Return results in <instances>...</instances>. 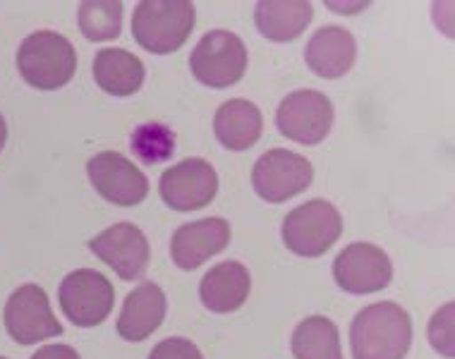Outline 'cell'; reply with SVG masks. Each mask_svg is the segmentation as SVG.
I'll list each match as a JSON object with an SVG mask.
<instances>
[{
	"mask_svg": "<svg viewBox=\"0 0 455 359\" xmlns=\"http://www.w3.org/2000/svg\"><path fill=\"white\" fill-rule=\"evenodd\" d=\"M412 345L410 314L395 302L364 307L350 326L353 359H403Z\"/></svg>",
	"mask_w": 455,
	"mask_h": 359,
	"instance_id": "cell-1",
	"label": "cell"
},
{
	"mask_svg": "<svg viewBox=\"0 0 455 359\" xmlns=\"http://www.w3.org/2000/svg\"><path fill=\"white\" fill-rule=\"evenodd\" d=\"M17 70L22 79L39 92H55L75 77L77 51L63 34L34 32L20 44Z\"/></svg>",
	"mask_w": 455,
	"mask_h": 359,
	"instance_id": "cell-2",
	"label": "cell"
},
{
	"mask_svg": "<svg viewBox=\"0 0 455 359\" xmlns=\"http://www.w3.org/2000/svg\"><path fill=\"white\" fill-rule=\"evenodd\" d=\"M196 12L188 0H141L134 8L132 34L144 51L173 53L189 39Z\"/></svg>",
	"mask_w": 455,
	"mask_h": 359,
	"instance_id": "cell-3",
	"label": "cell"
},
{
	"mask_svg": "<svg viewBox=\"0 0 455 359\" xmlns=\"http://www.w3.org/2000/svg\"><path fill=\"white\" fill-rule=\"evenodd\" d=\"M343 233V219L331 202L312 199L292 209L283 220L281 237L285 247L298 257H322L338 243Z\"/></svg>",
	"mask_w": 455,
	"mask_h": 359,
	"instance_id": "cell-4",
	"label": "cell"
},
{
	"mask_svg": "<svg viewBox=\"0 0 455 359\" xmlns=\"http://www.w3.org/2000/svg\"><path fill=\"white\" fill-rule=\"evenodd\" d=\"M189 70L202 84L212 89L233 86L247 70V48L237 34L213 29L204 34L192 51Z\"/></svg>",
	"mask_w": 455,
	"mask_h": 359,
	"instance_id": "cell-5",
	"label": "cell"
},
{
	"mask_svg": "<svg viewBox=\"0 0 455 359\" xmlns=\"http://www.w3.org/2000/svg\"><path fill=\"white\" fill-rule=\"evenodd\" d=\"M58 302L65 319L79 328H94L108 319L116 302L113 283L94 268H77L63 278Z\"/></svg>",
	"mask_w": 455,
	"mask_h": 359,
	"instance_id": "cell-6",
	"label": "cell"
},
{
	"mask_svg": "<svg viewBox=\"0 0 455 359\" xmlns=\"http://www.w3.org/2000/svg\"><path fill=\"white\" fill-rule=\"evenodd\" d=\"M275 127L283 137L305 147H315L329 137L333 127V103L329 96L315 89L292 92L275 110Z\"/></svg>",
	"mask_w": 455,
	"mask_h": 359,
	"instance_id": "cell-7",
	"label": "cell"
},
{
	"mask_svg": "<svg viewBox=\"0 0 455 359\" xmlns=\"http://www.w3.org/2000/svg\"><path fill=\"white\" fill-rule=\"evenodd\" d=\"M315 178V168L305 156L288 148H271L254 164L251 185L268 203H283L302 195Z\"/></svg>",
	"mask_w": 455,
	"mask_h": 359,
	"instance_id": "cell-8",
	"label": "cell"
},
{
	"mask_svg": "<svg viewBox=\"0 0 455 359\" xmlns=\"http://www.w3.org/2000/svg\"><path fill=\"white\" fill-rule=\"evenodd\" d=\"M3 319L10 338L20 345H34L63 333V326L51 309L46 290L34 283H27L10 295Z\"/></svg>",
	"mask_w": 455,
	"mask_h": 359,
	"instance_id": "cell-9",
	"label": "cell"
},
{
	"mask_svg": "<svg viewBox=\"0 0 455 359\" xmlns=\"http://www.w3.org/2000/svg\"><path fill=\"white\" fill-rule=\"evenodd\" d=\"M333 278L350 295H371L391 285L393 264L377 244L353 243L333 261Z\"/></svg>",
	"mask_w": 455,
	"mask_h": 359,
	"instance_id": "cell-10",
	"label": "cell"
},
{
	"mask_svg": "<svg viewBox=\"0 0 455 359\" xmlns=\"http://www.w3.org/2000/svg\"><path fill=\"white\" fill-rule=\"evenodd\" d=\"M161 199L175 211H196L213 202L219 192V175L204 158H185L161 175Z\"/></svg>",
	"mask_w": 455,
	"mask_h": 359,
	"instance_id": "cell-11",
	"label": "cell"
},
{
	"mask_svg": "<svg viewBox=\"0 0 455 359\" xmlns=\"http://www.w3.org/2000/svg\"><path fill=\"white\" fill-rule=\"evenodd\" d=\"M87 172L96 192L116 206H137L149 195V180L118 151H101L89 158Z\"/></svg>",
	"mask_w": 455,
	"mask_h": 359,
	"instance_id": "cell-12",
	"label": "cell"
},
{
	"mask_svg": "<svg viewBox=\"0 0 455 359\" xmlns=\"http://www.w3.org/2000/svg\"><path fill=\"white\" fill-rule=\"evenodd\" d=\"M89 250L108 264L123 281H137L147 274L151 259V247L147 235L132 223H118L96 235L89 243Z\"/></svg>",
	"mask_w": 455,
	"mask_h": 359,
	"instance_id": "cell-13",
	"label": "cell"
},
{
	"mask_svg": "<svg viewBox=\"0 0 455 359\" xmlns=\"http://www.w3.org/2000/svg\"><path fill=\"white\" fill-rule=\"evenodd\" d=\"M230 243V223L226 219H202L175 230L171 243L173 264L182 271H195L206 259L223 251Z\"/></svg>",
	"mask_w": 455,
	"mask_h": 359,
	"instance_id": "cell-14",
	"label": "cell"
},
{
	"mask_svg": "<svg viewBox=\"0 0 455 359\" xmlns=\"http://www.w3.org/2000/svg\"><path fill=\"white\" fill-rule=\"evenodd\" d=\"M357 58V44L355 36L338 24L322 27L312 34V39L305 48L307 68L322 79H338L355 65Z\"/></svg>",
	"mask_w": 455,
	"mask_h": 359,
	"instance_id": "cell-15",
	"label": "cell"
},
{
	"mask_svg": "<svg viewBox=\"0 0 455 359\" xmlns=\"http://www.w3.org/2000/svg\"><path fill=\"white\" fill-rule=\"evenodd\" d=\"M164 290L156 283H141L125 297V305L118 316V333L130 343H141L156 331L165 319Z\"/></svg>",
	"mask_w": 455,
	"mask_h": 359,
	"instance_id": "cell-16",
	"label": "cell"
},
{
	"mask_svg": "<svg viewBox=\"0 0 455 359\" xmlns=\"http://www.w3.org/2000/svg\"><path fill=\"white\" fill-rule=\"evenodd\" d=\"M250 290V271L240 261H223L204 275V281L199 285V297L206 309L216 314H230L247 302Z\"/></svg>",
	"mask_w": 455,
	"mask_h": 359,
	"instance_id": "cell-17",
	"label": "cell"
},
{
	"mask_svg": "<svg viewBox=\"0 0 455 359\" xmlns=\"http://www.w3.org/2000/svg\"><path fill=\"white\" fill-rule=\"evenodd\" d=\"M264 117L261 110L247 99H230L216 110L213 117V132L216 140L230 151H247L261 137Z\"/></svg>",
	"mask_w": 455,
	"mask_h": 359,
	"instance_id": "cell-18",
	"label": "cell"
},
{
	"mask_svg": "<svg viewBox=\"0 0 455 359\" xmlns=\"http://www.w3.org/2000/svg\"><path fill=\"white\" fill-rule=\"evenodd\" d=\"M315 17V8L305 0H261L254 8V22L261 36L275 44L298 39Z\"/></svg>",
	"mask_w": 455,
	"mask_h": 359,
	"instance_id": "cell-19",
	"label": "cell"
},
{
	"mask_svg": "<svg viewBox=\"0 0 455 359\" xmlns=\"http://www.w3.org/2000/svg\"><path fill=\"white\" fill-rule=\"evenodd\" d=\"M144 63L125 48H103L94 58V79L110 96H132L144 84Z\"/></svg>",
	"mask_w": 455,
	"mask_h": 359,
	"instance_id": "cell-20",
	"label": "cell"
},
{
	"mask_svg": "<svg viewBox=\"0 0 455 359\" xmlns=\"http://www.w3.org/2000/svg\"><path fill=\"white\" fill-rule=\"evenodd\" d=\"M295 359H343L338 326L326 316H307L292 331Z\"/></svg>",
	"mask_w": 455,
	"mask_h": 359,
	"instance_id": "cell-21",
	"label": "cell"
},
{
	"mask_svg": "<svg viewBox=\"0 0 455 359\" xmlns=\"http://www.w3.org/2000/svg\"><path fill=\"white\" fill-rule=\"evenodd\" d=\"M79 32L89 41L118 39L123 32V3L120 0H84L77 12Z\"/></svg>",
	"mask_w": 455,
	"mask_h": 359,
	"instance_id": "cell-22",
	"label": "cell"
},
{
	"mask_svg": "<svg viewBox=\"0 0 455 359\" xmlns=\"http://www.w3.org/2000/svg\"><path fill=\"white\" fill-rule=\"evenodd\" d=\"M132 154L144 165L164 164L175 154V132L164 123H144L132 134Z\"/></svg>",
	"mask_w": 455,
	"mask_h": 359,
	"instance_id": "cell-23",
	"label": "cell"
},
{
	"mask_svg": "<svg viewBox=\"0 0 455 359\" xmlns=\"http://www.w3.org/2000/svg\"><path fill=\"white\" fill-rule=\"evenodd\" d=\"M453 314L455 305L448 302L439 309V312L432 316V323H429V340H432V347L439 352L441 357L453 359L455 357V336H453Z\"/></svg>",
	"mask_w": 455,
	"mask_h": 359,
	"instance_id": "cell-24",
	"label": "cell"
},
{
	"mask_svg": "<svg viewBox=\"0 0 455 359\" xmlns=\"http://www.w3.org/2000/svg\"><path fill=\"white\" fill-rule=\"evenodd\" d=\"M149 359H204L202 352L188 338H168L151 350Z\"/></svg>",
	"mask_w": 455,
	"mask_h": 359,
	"instance_id": "cell-25",
	"label": "cell"
},
{
	"mask_svg": "<svg viewBox=\"0 0 455 359\" xmlns=\"http://www.w3.org/2000/svg\"><path fill=\"white\" fill-rule=\"evenodd\" d=\"M32 359H79L77 350L70 345H44L39 352H34Z\"/></svg>",
	"mask_w": 455,
	"mask_h": 359,
	"instance_id": "cell-26",
	"label": "cell"
},
{
	"mask_svg": "<svg viewBox=\"0 0 455 359\" xmlns=\"http://www.w3.org/2000/svg\"><path fill=\"white\" fill-rule=\"evenodd\" d=\"M5 141H8V125H5V117L0 116V151L5 147Z\"/></svg>",
	"mask_w": 455,
	"mask_h": 359,
	"instance_id": "cell-27",
	"label": "cell"
},
{
	"mask_svg": "<svg viewBox=\"0 0 455 359\" xmlns=\"http://www.w3.org/2000/svg\"><path fill=\"white\" fill-rule=\"evenodd\" d=\"M329 8H333V10H350V8L362 10V8H367V3H357V5H336V3H329Z\"/></svg>",
	"mask_w": 455,
	"mask_h": 359,
	"instance_id": "cell-28",
	"label": "cell"
},
{
	"mask_svg": "<svg viewBox=\"0 0 455 359\" xmlns=\"http://www.w3.org/2000/svg\"><path fill=\"white\" fill-rule=\"evenodd\" d=\"M0 359H8V357H0Z\"/></svg>",
	"mask_w": 455,
	"mask_h": 359,
	"instance_id": "cell-29",
	"label": "cell"
}]
</instances>
